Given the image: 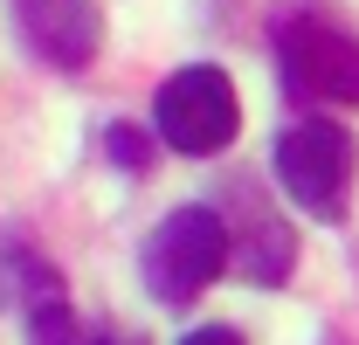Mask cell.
I'll return each mask as SVG.
<instances>
[{
    "mask_svg": "<svg viewBox=\"0 0 359 345\" xmlns=\"http://www.w3.org/2000/svg\"><path fill=\"white\" fill-rule=\"evenodd\" d=\"M353 166H359V145H353V131L332 125V118H304V125H290L276 138V180H283V194H290L304 215H318V221H332L346 208Z\"/></svg>",
    "mask_w": 359,
    "mask_h": 345,
    "instance_id": "cell-1",
    "label": "cell"
},
{
    "mask_svg": "<svg viewBox=\"0 0 359 345\" xmlns=\"http://www.w3.org/2000/svg\"><path fill=\"white\" fill-rule=\"evenodd\" d=\"M228 262V221L222 208H173L159 235L145 242V283L166 304H194Z\"/></svg>",
    "mask_w": 359,
    "mask_h": 345,
    "instance_id": "cell-2",
    "label": "cell"
},
{
    "mask_svg": "<svg viewBox=\"0 0 359 345\" xmlns=\"http://www.w3.org/2000/svg\"><path fill=\"white\" fill-rule=\"evenodd\" d=\"M276 62H283V83L311 104H359V35L297 14L276 28Z\"/></svg>",
    "mask_w": 359,
    "mask_h": 345,
    "instance_id": "cell-3",
    "label": "cell"
},
{
    "mask_svg": "<svg viewBox=\"0 0 359 345\" xmlns=\"http://www.w3.org/2000/svg\"><path fill=\"white\" fill-rule=\"evenodd\" d=\"M152 125H159V138H166L173 152L208 159V152H222L228 138H235V125H242L235 83H228L222 69H180L173 83L159 90V104H152Z\"/></svg>",
    "mask_w": 359,
    "mask_h": 345,
    "instance_id": "cell-4",
    "label": "cell"
},
{
    "mask_svg": "<svg viewBox=\"0 0 359 345\" xmlns=\"http://www.w3.org/2000/svg\"><path fill=\"white\" fill-rule=\"evenodd\" d=\"M14 21H21L28 48L55 69H83L97 55V42H104L97 0H14Z\"/></svg>",
    "mask_w": 359,
    "mask_h": 345,
    "instance_id": "cell-5",
    "label": "cell"
},
{
    "mask_svg": "<svg viewBox=\"0 0 359 345\" xmlns=\"http://www.w3.org/2000/svg\"><path fill=\"white\" fill-rule=\"evenodd\" d=\"M235 201H242V221L228 228V256H235V269H242L249 283H283V276H290V256H297L290 228L276 221L269 201H249V187H235Z\"/></svg>",
    "mask_w": 359,
    "mask_h": 345,
    "instance_id": "cell-6",
    "label": "cell"
},
{
    "mask_svg": "<svg viewBox=\"0 0 359 345\" xmlns=\"http://www.w3.org/2000/svg\"><path fill=\"white\" fill-rule=\"evenodd\" d=\"M187 345H242L228 325H201V332H187Z\"/></svg>",
    "mask_w": 359,
    "mask_h": 345,
    "instance_id": "cell-7",
    "label": "cell"
},
{
    "mask_svg": "<svg viewBox=\"0 0 359 345\" xmlns=\"http://www.w3.org/2000/svg\"><path fill=\"white\" fill-rule=\"evenodd\" d=\"M83 345H118V339H90V332H83Z\"/></svg>",
    "mask_w": 359,
    "mask_h": 345,
    "instance_id": "cell-8",
    "label": "cell"
}]
</instances>
